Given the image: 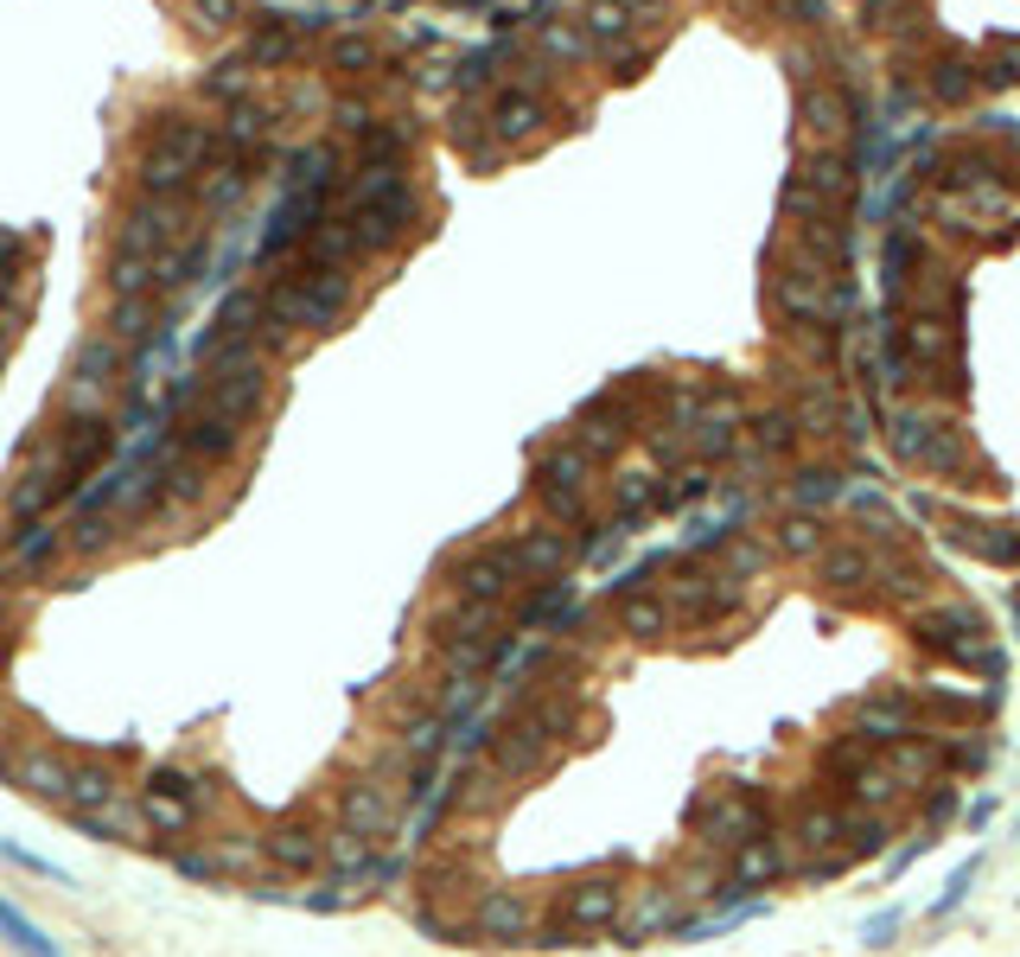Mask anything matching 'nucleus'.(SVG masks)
<instances>
[{
    "instance_id": "f03ea898",
    "label": "nucleus",
    "mask_w": 1020,
    "mask_h": 957,
    "mask_svg": "<svg viewBox=\"0 0 1020 957\" xmlns=\"http://www.w3.org/2000/svg\"><path fill=\"white\" fill-rule=\"evenodd\" d=\"M408 817V798L389 785V778H345L338 792H332V824L351 829V836H370V843H389L396 824Z\"/></svg>"
},
{
    "instance_id": "1a4fd4ad",
    "label": "nucleus",
    "mask_w": 1020,
    "mask_h": 957,
    "mask_svg": "<svg viewBox=\"0 0 1020 957\" xmlns=\"http://www.w3.org/2000/svg\"><path fill=\"white\" fill-rule=\"evenodd\" d=\"M0 938H7V945H13L20 957H64V951H58V945H51L45 931L32 926V919H26V913H20L13 900H0Z\"/></svg>"
},
{
    "instance_id": "f257e3e1",
    "label": "nucleus",
    "mask_w": 1020,
    "mask_h": 957,
    "mask_svg": "<svg viewBox=\"0 0 1020 957\" xmlns=\"http://www.w3.org/2000/svg\"><path fill=\"white\" fill-rule=\"evenodd\" d=\"M459 931L466 938H484V945H536V931H542V913L523 887H498V880H484L472 900L459 906Z\"/></svg>"
},
{
    "instance_id": "0eeeda50",
    "label": "nucleus",
    "mask_w": 1020,
    "mask_h": 957,
    "mask_svg": "<svg viewBox=\"0 0 1020 957\" xmlns=\"http://www.w3.org/2000/svg\"><path fill=\"white\" fill-rule=\"evenodd\" d=\"M204 843H211L217 880H255V875H268V843H262V829H255V824H243V829H211Z\"/></svg>"
},
{
    "instance_id": "9d476101",
    "label": "nucleus",
    "mask_w": 1020,
    "mask_h": 957,
    "mask_svg": "<svg viewBox=\"0 0 1020 957\" xmlns=\"http://www.w3.org/2000/svg\"><path fill=\"white\" fill-rule=\"evenodd\" d=\"M0 855H7V862H20V868H32V875H45V880H64V868H51L45 855H32V849H13V843H0Z\"/></svg>"
},
{
    "instance_id": "39448f33",
    "label": "nucleus",
    "mask_w": 1020,
    "mask_h": 957,
    "mask_svg": "<svg viewBox=\"0 0 1020 957\" xmlns=\"http://www.w3.org/2000/svg\"><path fill=\"white\" fill-rule=\"evenodd\" d=\"M115 798H128V773H122V753H76L71 760V778H64V804L71 817H90V811H109Z\"/></svg>"
},
{
    "instance_id": "7ed1b4c3",
    "label": "nucleus",
    "mask_w": 1020,
    "mask_h": 957,
    "mask_svg": "<svg viewBox=\"0 0 1020 957\" xmlns=\"http://www.w3.org/2000/svg\"><path fill=\"white\" fill-rule=\"evenodd\" d=\"M326 836H332V824L319 817V804H300V811H287L275 824H262L268 868L275 875H313V868H326Z\"/></svg>"
},
{
    "instance_id": "423d86ee",
    "label": "nucleus",
    "mask_w": 1020,
    "mask_h": 957,
    "mask_svg": "<svg viewBox=\"0 0 1020 957\" xmlns=\"http://www.w3.org/2000/svg\"><path fill=\"white\" fill-rule=\"evenodd\" d=\"M71 760H76V753L51 747V741H26V747H13V766H7V778H13L20 792H32V798L64 804V778H71Z\"/></svg>"
},
{
    "instance_id": "20e7f679",
    "label": "nucleus",
    "mask_w": 1020,
    "mask_h": 957,
    "mask_svg": "<svg viewBox=\"0 0 1020 957\" xmlns=\"http://www.w3.org/2000/svg\"><path fill=\"white\" fill-rule=\"evenodd\" d=\"M619 906H625V887L612 875H581L574 887H561L555 894V926L568 938H581V931H612L619 926Z\"/></svg>"
},
{
    "instance_id": "6e6552de",
    "label": "nucleus",
    "mask_w": 1020,
    "mask_h": 957,
    "mask_svg": "<svg viewBox=\"0 0 1020 957\" xmlns=\"http://www.w3.org/2000/svg\"><path fill=\"white\" fill-rule=\"evenodd\" d=\"M178 447L204 466H230L236 454H243V435H236V421H224V415H192L185 435H178Z\"/></svg>"
}]
</instances>
